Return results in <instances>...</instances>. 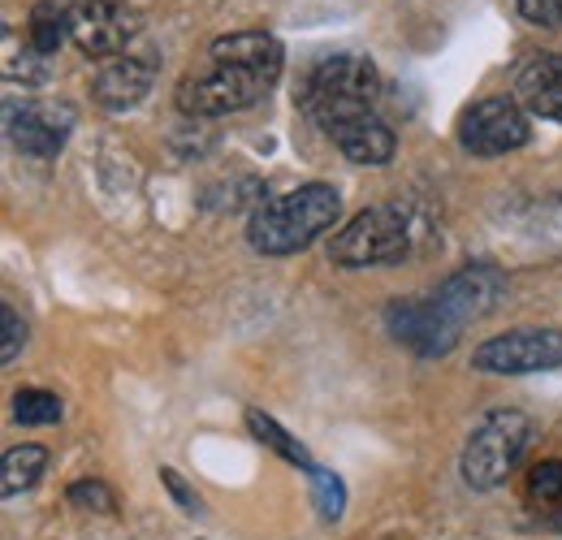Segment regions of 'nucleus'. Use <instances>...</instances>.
I'll return each mask as SVG.
<instances>
[{
    "mask_svg": "<svg viewBox=\"0 0 562 540\" xmlns=\"http://www.w3.org/2000/svg\"><path fill=\"white\" fill-rule=\"evenodd\" d=\"M285 53L269 31H234L212 40L209 69L182 78L178 109L187 117H225L265 100L281 78Z\"/></svg>",
    "mask_w": 562,
    "mask_h": 540,
    "instance_id": "f257e3e1",
    "label": "nucleus"
},
{
    "mask_svg": "<svg viewBox=\"0 0 562 540\" xmlns=\"http://www.w3.org/2000/svg\"><path fill=\"white\" fill-rule=\"evenodd\" d=\"M338 216H342V195L325 182H307L299 191L256 203L247 221V238L260 256H294L312 247L321 234H329Z\"/></svg>",
    "mask_w": 562,
    "mask_h": 540,
    "instance_id": "f03ea898",
    "label": "nucleus"
},
{
    "mask_svg": "<svg viewBox=\"0 0 562 540\" xmlns=\"http://www.w3.org/2000/svg\"><path fill=\"white\" fill-rule=\"evenodd\" d=\"M376 95H381V78H376L372 61L355 57V53H334L307 69V78L299 87V109L307 122H316L325 135H334L342 122L376 113Z\"/></svg>",
    "mask_w": 562,
    "mask_h": 540,
    "instance_id": "7ed1b4c3",
    "label": "nucleus"
},
{
    "mask_svg": "<svg viewBox=\"0 0 562 540\" xmlns=\"http://www.w3.org/2000/svg\"><path fill=\"white\" fill-rule=\"evenodd\" d=\"M424 238L420 216L403 203H376L351 216L329 238V260L342 269H385L403 265Z\"/></svg>",
    "mask_w": 562,
    "mask_h": 540,
    "instance_id": "20e7f679",
    "label": "nucleus"
},
{
    "mask_svg": "<svg viewBox=\"0 0 562 540\" xmlns=\"http://www.w3.org/2000/svg\"><path fill=\"white\" fill-rule=\"evenodd\" d=\"M528 446H532V419L524 410H493L472 428L463 446V463H459L463 480L481 493L506 484V475L519 468Z\"/></svg>",
    "mask_w": 562,
    "mask_h": 540,
    "instance_id": "39448f33",
    "label": "nucleus"
},
{
    "mask_svg": "<svg viewBox=\"0 0 562 540\" xmlns=\"http://www.w3.org/2000/svg\"><path fill=\"white\" fill-rule=\"evenodd\" d=\"M532 138V122L519 100L490 95L459 113V147L472 156H506Z\"/></svg>",
    "mask_w": 562,
    "mask_h": 540,
    "instance_id": "423d86ee",
    "label": "nucleus"
},
{
    "mask_svg": "<svg viewBox=\"0 0 562 540\" xmlns=\"http://www.w3.org/2000/svg\"><path fill=\"white\" fill-rule=\"evenodd\" d=\"M70 40L82 57L109 61L139 40V13L126 0H74Z\"/></svg>",
    "mask_w": 562,
    "mask_h": 540,
    "instance_id": "0eeeda50",
    "label": "nucleus"
},
{
    "mask_svg": "<svg viewBox=\"0 0 562 540\" xmlns=\"http://www.w3.org/2000/svg\"><path fill=\"white\" fill-rule=\"evenodd\" d=\"M562 363V334L559 329H510L502 338L476 346L472 368L493 376H528V372H550Z\"/></svg>",
    "mask_w": 562,
    "mask_h": 540,
    "instance_id": "6e6552de",
    "label": "nucleus"
},
{
    "mask_svg": "<svg viewBox=\"0 0 562 540\" xmlns=\"http://www.w3.org/2000/svg\"><path fill=\"white\" fill-rule=\"evenodd\" d=\"M9 143L31 160H53L74 131V109L66 100H9Z\"/></svg>",
    "mask_w": 562,
    "mask_h": 540,
    "instance_id": "1a4fd4ad",
    "label": "nucleus"
},
{
    "mask_svg": "<svg viewBox=\"0 0 562 540\" xmlns=\"http://www.w3.org/2000/svg\"><path fill=\"white\" fill-rule=\"evenodd\" d=\"M385 325H390L394 338L403 341V346H412L424 359L450 355L459 334H463V329L446 316V307H441L432 294H428V299H394V303L385 307Z\"/></svg>",
    "mask_w": 562,
    "mask_h": 540,
    "instance_id": "9d476101",
    "label": "nucleus"
},
{
    "mask_svg": "<svg viewBox=\"0 0 562 540\" xmlns=\"http://www.w3.org/2000/svg\"><path fill=\"white\" fill-rule=\"evenodd\" d=\"M441 307H446V316L463 329V325H472V320H485L493 307L506 299V272L490 265V260H476V265H463L459 272H450L441 285H437V294H432Z\"/></svg>",
    "mask_w": 562,
    "mask_h": 540,
    "instance_id": "9b49d317",
    "label": "nucleus"
},
{
    "mask_svg": "<svg viewBox=\"0 0 562 540\" xmlns=\"http://www.w3.org/2000/svg\"><path fill=\"white\" fill-rule=\"evenodd\" d=\"M156 74H160V57H156L151 48H143V53L126 48V53L100 61L91 91H95V100H100L109 113H126V109H135L143 95L151 91Z\"/></svg>",
    "mask_w": 562,
    "mask_h": 540,
    "instance_id": "f8f14e48",
    "label": "nucleus"
},
{
    "mask_svg": "<svg viewBox=\"0 0 562 540\" xmlns=\"http://www.w3.org/2000/svg\"><path fill=\"white\" fill-rule=\"evenodd\" d=\"M515 100L528 117L562 122V53H537L515 74Z\"/></svg>",
    "mask_w": 562,
    "mask_h": 540,
    "instance_id": "ddd939ff",
    "label": "nucleus"
},
{
    "mask_svg": "<svg viewBox=\"0 0 562 540\" xmlns=\"http://www.w3.org/2000/svg\"><path fill=\"white\" fill-rule=\"evenodd\" d=\"M334 147L351 160V165H390L394 160V131L381 122V113H363V117H351L334 131Z\"/></svg>",
    "mask_w": 562,
    "mask_h": 540,
    "instance_id": "4468645a",
    "label": "nucleus"
},
{
    "mask_svg": "<svg viewBox=\"0 0 562 540\" xmlns=\"http://www.w3.org/2000/svg\"><path fill=\"white\" fill-rule=\"evenodd\" d=\"M26 35H31L35 57H53V53L70 40V9H61L57 0H40V4L31 9Z\"/></svg>",
    "mask_w": 562,
    "mask_h": 540,
    "instance_id": "2eb2a0df",
    "label": "nucleus"
},
{
    "mask_svg": "<svg viewBox=\"0 0 562 540\" xmlns=\"http://www.w3.org/2000/svg\"><path fill=\"white\" fill-rule=\"evenodd\" d=\"M44 468H48V450H44V446H13V450L4 454V475H0L4 497H18V493H26L31 484H40Z\"/></svg>",
    "mask_w": 562,
    "mask_h": 540,
    "instance_id": "dca6fc26",
    "label": "nucleus"
},
{
    "mask_svg": "<svg viewBox=\"0 0 562 540\" xmlns=\"http://www.w3.org/2000/svg\"><path fill=\"white\" fill-rule=\"evenodd\" d=\"M524 497L537 515H559L562 510V459L537 463L524 480Z\"/></svg>",
    "mask_w": 562,
    "mask_h": 540,
    "instance_id": "f3484780",
    "label": "nucleus"
},
{
    "mask_svg": "<svg viewBox=\"0 0 562 540\" xmlns=\"http://www.w3.org/2000/svg\"><path fill=\"white\" fill-rule=\"evenodd\" d=\"M247 428H251V432H256V437H260L269 450H278L285 463H299L303 472H312V468H316V463L307 459V450H303V446H299V441H294V437L281 428L278 419H269L265 410H247Z\"/></svg>",
    "mask_w": 562,
    "mask_h": 540,
    "instance_id": "a211bd4d",
    "label": "nucleus"
},
{
    "mask_svg": "<svg viewBox=\"0 0 562 540\" xmlns=\"http://www.w3.org/2000/svg\"><path fill=\"white\" fill-rule=\"evenodd\" d=\"M66 415V406L57 394L48 390H18L13 394V419L26 424V428H40V424H57Z\"/></svg>",
    "mask_w": 562,
    "mask_h": 540,
    "instance_id": "6ab92c4d",
    "label": "nucleus"
},
{
    "mask_svg": "<svg viewBox=\"0 0 562 540\" xmlns=\"http://www.w3.org/2000/svg\"><path fill=\"white\" fill-rule=\"evenodd\" d=\"M312 493H316V506H321V519H342V506H347V488H342V480L334 472H325V468H312Z\"/></svg>",
    "mask_w": 562,
    "mask_h": 540,
    "instance_id": "aec40b11",
    "label": "nucleus"
},
{
    "mask_svg": "<svg viewBox=\"0 0 562 540\" xmlns=\"http://www.w3.org/2000/svg\"><path fill=\"white\" fill-rule=\"evenodd\" d=\"M66 497H70L74 506H82V510H113V506H117L113 488L100 484V480H78V484H70Z\"/></svg>",
    "mask_w": 562,
    "mask_h": 540,
    "instance_id": "412c9836",
    "label": "nucleus"
},
{
    "mask_svg": "<svg viewBox=\"0 0 562 540\" xmlns=\"http://www.w3.org/2000/svg\"><path fill=\"white\" fill-rule=\"evenodd\" d=\"M0 316H4V350H0V359L13 363V359L22 355V346H26V325H22V316H18L9 303L0 307Z\"/></svg>",
    "mask_w": 562,
    "mask_h": 540,
    "instance_id": "4be33fe9",
    "label": "nucleus"
},
{
    "mask_svg": "<svg viewBox=\"0 0 562 540\" xmlns=\"http://www.w3.org/2000/svg\"><path fill=\"white\" fill-rule=\"evenodd\" d=\"M532 26H562V0H515Z\"/></svg>",
    "mask_w": 562,
    "mask_h": 540,
    "instance_id": "5701e85b",
    "label": "nucleus"
},
{
    "mask_svg": "<svg viewBox=\"0 0 562 540\" xmlns=\"http://www.w3.org/2000/svg\"><path fill=\"white\" fill-rule=\"evenodd\" d=\"M160 480H165V488H169V493L182 502V510H187V515H200V510H204V506H200V497H195V493L182 484V475L173 472V468H160Z\"/></svg>",
    "mask_w": 562,
    "mask_h": 540,
    "instance_id": "b1692460",
    "label": "nucleus"
}]
</instances>
